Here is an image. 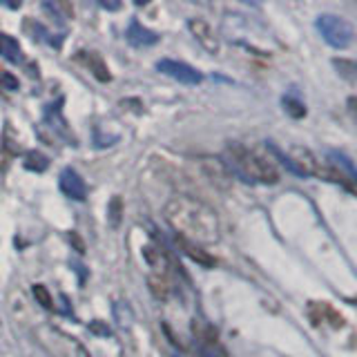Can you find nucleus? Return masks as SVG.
Returning <instances> with one entry per match:
<instances>
[{
  "label": "nucleus",
  "instance_id": "nucleus-1",
  "mask_svg": "<svg viewBox=\"0 0 357 357\" xmlns=\"http://www.w3.org/2000/svg\"><path fill=\"white\" fill-rule=\"evenodd\" d=\"M163 219L176 237L192 245H212L221 239V223L217 212L201 199L178 195L163 208Z\"/></svg>",
  "mask_w": 357,
  "mask_h": 357
},
{
  "label": "nucleus",
  "instance_id": "nucleus-2",
  "mask_svg": "<svg viewBox=\"0 0 357 357\" xmlns=\"http://www.w3.org/2000/svg\"><path fill=\"white\" fill-rule=\"evenodd\" d=\"M221 165L243 183L275 185L279 181V170L271 159L245 148L241 143H230L221 156Z\"/></svg>",
  "mask_w": 357,
  "mask_h": 357
},
{
  "label": "nucleus",
  "instance_id": "nucleus-3",
  "mask_svg": "<svg viewBox=\"0 0 357 357\" xmlns=\"http://www.w3.org/2000/svg\"><path fill=\"white\" fill-rule=\"evenodd\" d=\"M31 335H33V342H36L50 357H92L76 337L52 326V324H38V326L31 331Z\"/></svg>",
  "mask_w": 357,
  "mask_h": 357
},
{
  "label": "nucleus",
  "instance_id": "nucleus-4",
  "mask_svg": "<svg viewBox=\"0 0 357 357\" xmlns=\"http://www.w3.org/2000/svg\"><path fill=\"white\" fill-rule=\"evenodd\" d=\"M319 36L326 40L333 50H349L355 40V29L346 18L337 14H319L315 20Z\"/></svg>",
  "mask_w": 357,
  "mask_h": 357
},
{
  "label": "nucleus",
  "instance_id": "nucleus-5",
  "mask_svg": "<svg viewBox=\"0 0 357 357\" xmlns=\"http://www.w3.org/2000/svg\"><path fill=\"white\" fill-rule=\"evenodd\" d=\"M156 70L161 74H165L167 78H172V81H178L183 85H199L204 81V74H201L197 67L188 65L183 61H174V59H161L156 61Z\"/></svg>",
  "mask_w": 357,
  "mask_h": 357
},
{
  "label": "nucleus",
  "instance_id": "nucleus-6",
  "mask_svg": "<svg viewBox=\"0 0 357 357\" xmlns=\"http://www.w3.org/2000/svg\"><path fill=\"white\" fill-rule=\"evenodd\" d=\"M59 188H61V192L72 201L87 199V185L83 181V176L78 174L74 167H63L59 174Z\"/></svg>",
  "mask_w": 357,
  "mask_h": 357
},
{
  "label": "nucleus",
  "instance_id": "nucleus-7",
  "mask_svg": "<svg viewBox=\"0 0 357 357\" xmlns=\"http://www.w3.org/2000/svg\"><path fill=\"white\" fill-rule=\"evenodd\" d=\"M188 29H190V33L195 36V40H197L206 52H210V54H219V40H217L215 31H212V27L208 25L206 20H201V18H190V20H188Z\"/></svg>",
  "mask_w": 357,
  "mask_h": 357
},
{
  "label": "nucleus",
  "instance_id": "nucleus-8",
  "mask_svg": "<svg viewBox=\"0 0 357 357\" xmlns=\"http://www.w3.org/2000/svg\"><path fill=\"white\" fill-rule=\"evenodd\" d=\"M126 40L130 45H134V47H152V45H156L161 40V36L156 31L143 27L137 18H132L128 29H126Z\"/></svg>",
  "mask_w": 357,
  "mask_h": 357
},
{
  "label": "nucleus",
  "instance_id": "nucleus-9",
  "mask_svg": "<svg viewBox=\"0 0 357 357\" xmlns=\"http://www.w3.org/2000/svg\"><path fill=\"white\" fill-rule=\"evenodd\" d=\"M0 56H3L7 63H14V65L22 63V47L11 33H0Z\"/></svg>",
  "mask_w": 357,
  "mask_h": 357
},
{
  "label": "nucleus",
  "instance_id": "nucleus-10",
  "mask_svg": "<svg viewBox=\"0 0 357 357\" xmlns=\"http://www.w3.org/2000/svg\"><path fill=\"white\" fill-rule=\"evenodd\" d=\"M81 59L85 61V65L89 67V72H92L98 81H109V72H107V67L103 65V61L98 59V56L94 52H81Z\"/></svg>",
  "mask_w": 357,
  "mask_h": 357
},
{
  "label": "nucleus",
  "instance_id": "nucleus-11",
  "mask_svg": "<svg viewBox=\"0 0 357 357\" xmlns=\"http://www.w3.org/2000/svg\"><path fill=\"white\" fill-rule=\"evenodd\" d=\"M178 248H181V252H185L190 259L192 261H197V264H201V266H215V259L208 255V252H204L199 248V245H192V243H188V241H181L178 239Z\"/></svg>",
  "mask_w": 357,
  "mask_h": 357
},
{
  "label": "nucleus",
  "instance_id": "nucleus-12",
  "mask_svg": "<svg viewBox=\"0 0 357 357\" xmlns=\"http://www.w3.org/2000/svg\"><path fill=\"white\" fill-rule=\"evenodd\" d=\"M47 165H50L47 156L40 154V152H29V154L25 156V167H27V170L45 172V170H47Z\"/></svg>",
  "mask_w": 357,
  "mask_h": 357
},
{
  "label": "nucleus",
  "instance_id": "nucleus-13",
  "mask_svg": "<svg viewBox=\"0 0 357 357\" xmlns=\"http://www.w3.org/2000/svg\"><path fill=\"white\" fill-rule=\"evenodd\" d=\"M282 103H284V109H286L293 119L306 116V105L301 103V100H297L295 96H284V98H282Z\"/></svg>",
  "mask_w": 357,
  "mask_h": 357
},
{
  "label": "nucleus",
  "instance_id": "nucleus-14",
  "mask_svg": "<svg viewBox=\"0 0 357 357\" xmlns=\"http://www.w3.org/2000/svg\"><path fill=\"white\" fill-rule=\"evenodd\" d=\"M31 293H33V297H36V304H40L43 308H47V310L54 308V299H52V295H50V290L45 288L43 284H33Z\"/></svg>",
  "mask_w": 357,
  "mask_h": 357
},
{
  "label": "nucleus",
  "instance_id": "nucleus-15",
  "mask_svg": "<svg viewBox=\"0 0 357 357\" xmlns=\"http://www.w3.org/2000/svg\"><path fill=\"white\" fill-rule=\"evenodd\" d=\"M328 159H335V163L342 165L346 174H349V178H355V167H353V161L349 159L346 154H340V152H328Z\"/></svg>",
  "mask_w": 357,
  "mask_h": 357
},
{
  "label": "nucleus",
  "instance_id": "nucleus-16",
  "mask_svg": "<svg viewBox=\"0 0 357 357\" xmlns=\"http://www.w3.org/2000/svg\"><path fill=\"white\" fill-rule=\"evenodd\" d=\"M0 89H7V92H16L18 89V78L9 72L0 74Z\"/></svg>",
  "mask_w": 357,
  "mask_h": 357
},
{
  "label": "nucleus",
  "instance_id": "nucleus-17",
  "mask_svg": "<svg viewBox=\"0 0 357 357\" xmlns=\"http://www.w3.org/2000/svg\"><path fill=\"white\" fill-rule=\"evenodd\" d=\"M119 210H121V199H114L112 201V223H119Z\"/></svg>",
  "mask_w": 357,
  "mask_h": 357
},
{
  "label": "nucleus",
  "instance_id": "nucleus-18",
  "mask_svg": "<svg viewBox=\"0 0 357 357\" xmlns=\"http://www.w3.org/2000/svg\"><path fill=\"white\" fill-rule=\"evenodd\" d=\"M92 331H96V333H100V335H109V328H105V326H100V321H94L92 326H89Z\"/></svg>",
  "mask_w": 357,
  "mask_h": 357
},
{
  "label": "nucleus",
  "instance_id": "nucleus-19",
  "mask_svg": "<svg viewBox=\"0 0 357 357\" xmlns=\"http://www.w3.org/2000/svg\"><path fill=\"white\" fill-rule=\"evenodd\" d=\"M0 74H3V70H0Z\"/></svg>",
  "mask_w": 357,
  "mask_h": 357
}]
</instances>
